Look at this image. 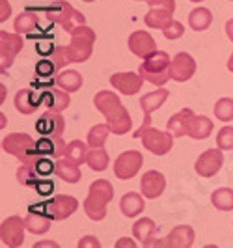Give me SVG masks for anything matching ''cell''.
<instances>
[{
  "instance_id": "cell-1",
  "label": "cell",
  "mask_w": 233,
  "mask_h": 248,
  "mask_svg": "<svg viewBox=\"0 0 233 248\" xmlns=\"http://www.w3.org/2000/svg\"><path fill=\"white\" fill-rule=\"evenodd\" d=\"M93 105L107 118V124L112 129V135H127L131 131L133 120L114 92H109V90L97 92L93 97Z\"/></svg>"
},
{
  "instance_id": "cell-2",
  "label": "cell",
  "mask_w": 233,
  "mask_h": 248,
  "mask_svg": "<svg viewBox=\"0 0 233 248\" xmlns=\"http://www.w3.org/2000/svg\"><path fill=\"white\" fill-rule=\"evenodd\" d=\"M114 198L112 183L107 179H97L90 185L88 198L84 200V213L92 220H103L107 217V205Z\"/></svg>"
},
{
  "instance_id": "cell-3",
  "label": "cell",
  "mask_w": 233,
  "mask_h": 248,
  "mask_svg": "<svg viewBox=\"0 0 233 248\" xmlns=\"http://www.w3.org/2000/svg\"><path fill=\"white\" fill-rule=\"evenodd\" d=\"M170 65H172V60H170L168 52L155 50L153 54L144 58V62L138 67V73L142 75V78L147 82H151L155 86H164L172 78L170 77Z\"/></svg>"
},
{
  "instance_id": "cell-4",
  "label": "cell",
  "mask_w": 233,
  "mask_h": 248,
  "mask_svg": "<svg viewBox=\"0 0 233 248\" xmlns=\"http://www.w3.org/2000/svg\"><path fill=\"white\" fill-rule=\"evenodd\" d=\"M2 149L4 153H10L17 157L21 164H36L43 155L37 153L36 142L26 133H12L2 140Z\"/></svg>"
},
{
  "instance_id": "cell-5",
  "label": "cell",
  "mask_w": 233,
  "mask_h": 248,
  "mask_svg": "<svg viewBox=\"0 0 233 248\" xmlns=\"http://www.w3.org/2000/svg\"><path fill=\"white\" fill-rule=\"evenodd\" d=\"M93 45H95V32L86 25L77 26L71 32V43L67 47V52L71 56V62L82 63L93 52Z\"/></svg>"
},
{
  "instance_id": "cell-6",
  "label": "cell",
  "mask_w": 233,
  "mask_h": 248,
  "mask_svg": "<svg viewBox=\"0 0 233 248\" xmlns=\"http://www.w3.org/2000/svg\"><path fill=\"white\" fill-rule=\"evenodd\" d=\"M47 19L52 23H58V25L65 30V32H73L77 26L86 25V17L80 12H77L73 6L65 0H56L49 10H47Z\"/></svg>"
},
{
  "instance_id": "cell-7",
  "label": "cell",
  "mask_w": 233,
  "mask_h": 248,
  "mask_svg": "<svg viewBox=\"0 0 233 248\" xmlns=\"http://www.w3.org/2000/svg\"><path fill=\"white\" fill-rule=\"evenodd\" d=\"M135 138H142L144 148L153 155H166L173 148V135L170 131H159L155 127H140L135 133Z\"/></svg>"
},
{
  "instance_id": "cell-8",
  "label": "cell",
  "mask_w": 233,
  "mask_h": 248,
  "mask_svg": "<svg viewBox=\"0 0 233 248\" xmlns=\"http://www.w3.org/2000/svg\"><path fill=\"white\" fill-rule=\"evenodd\" d=\"M142 162H144V157H142L140 151H136V149L123 151L114 162V174L118 179L127 181V179H131L138 174V170L142 168Z\"/></svg>"
},
{
  "instance_id": "cell-9",
  "label": "cell",
  "mask_w": 233,
  "mask_h": 248,
  "mask_svg": "<svg viewBox=\"0 0 233 248\" xmlns=\"http://www.w3.org/2000/svg\"><path fill=\"white\" fill-rule=\"evenodd\" d=\"M23 47H25V41L19 32L17 34H8L4 30L0 32V67H2V71H6L12 65L15 56L23 50Z\"/></svg>"
},
{
  "instance_id": "cell-10",
  "label": "cell",
  "mask_w": 233,
  "mask_h": 248,
  "mask_svg": "<svg viewBox=\"0 0 233 248\" xmlns=\"http://www.w3.org/2000/svg\"><path fill=\"white\" fill-rule=\"evenodd\" d=\"M45 215H49L52 220H63L71 217L78 209V200L73 196H54L52 200L45 202L41 205Z\"/></svg>"
},
{
  "instance_id": "cell-11",
  "label": "cell",
  "mask_w": 233,
  "mask_h": 248,
  "mask_svg": "<svg viewBox=\"0 0 233 248\" xmlns=\"http://www.w3.org/2000/svg\"><path fill=\"white\" fill-rule=\"evenodd\" d=\"M25 220L21 217H8L0 226V239L6 247L17 248L25 241Z\"/></svg>"
},
{
  "instance_id": "cell-12",
  "label": "cell",
  "mask_w": 233,
  "mask_h": 248,
  "mask_svg": "<svg viewBox=\"0 0 233 248\" xmlns=\"http://www.w3.org/2000/svg\"><path fill=\"white\" fill-rule=\"evenodd\" d=\"M194 230L190 226H177L170 232V235L160 239V241H151L149 247H164V248H188L194 245Z\"/></svg>"
},
{
  "instance_id": "cell-13",
  "label": "cell",
  "mask_w": 233,
  "mask_h": 248,
  "mask_svg": "<svg viewBox=\"0 0 233 248\" xmlns=\"http://www.w3.org/2000/svg\"><path fill=\"white\" fill-rule=\"evenodd\" d=\"M222 151L218 146L215 149H207V151H203L200 157H198L196 161V174L202 175V177H213V175H217L220 172L222 164H224V155H222Z\"/></svg>"
},
{
  "instance_id": "cell-14",
  "label": "cell",
  "mask_w": 233,
  "mask_h": 248,
  "mask_svg": "<svg viewBox=\"0 0 233 248\" xmlns=\"http://www.w3.org/2000/svg\"><path fill=\"white\" fill-rule=\"evenodd\" d=\"M196 73V62L190 54L186 52H177L173 56L172 65H170V77L175 82H186Z\"/></svg>"
},
{
  "instance_id": "cell-15",
  "label": "cell",
  "mask_w": 233,
  "mask_h": 248,
  "mask_svg": "<svg viewBox=\"0 0 233 248\" xmlns=\"http://www.w3.org/2000/svg\"><path fill=\"white\" fill-rule=\"evenodd\" d=\"M36 129L43 135V137L56 138L63 135V129H65V122L60 116V112L56 110H47L36 124Z\"/></svg>"
},
{
  "instance_id": "cell-16",
  "label": "cell",
  "mask_w": 233,
  "mask_h": 248,
  "mask_svg": "<svg viewBox=\"0 0 233 248\" xmlns=\"http://www.w3.org/2000/svg\"><path fill=\"white\" fill-rule=\"evenodd\" d=\"M129 50L138 56V58H147L149 54H153L157 50V43L155 39L151 37L149 32L146 30H138V32H133L131 37H129Z\"/></svg>"
},
{
  "instance_id": "cell-17",
  "label": "cell",
  "mask_w": 233,
  "mask_h": 248,
  "mask_svg": "<svg viewBox=\"0 0 233 248\" xmlns=\"http://www.w3.org/2000/svg\"><path fill=\"white\" fill-rule=\"evenodd\" d=\"M142 82H144L142 75L131 73V71H127V73H114L110 77L112 88H116L118 92H122L125 95H135V93H138L142 90Z\"/></svg>"
},
{
  "instance_id": "cell-18",
  "label": "cell",
  "mask_w": 233,
  "mask_h": 248,
  "mask_svg": "<svg viewBox=\"0 0 233 248\" xmlns=\"http://www.w3.org/2000/svg\"><path fill=\"white\" fill-rule=\"evenodd\" d=\"M50 218L49 215H45V211L41 209V205H30L28 207V215L25 217V226L30 233H36V235H43L47 233L50 228Z\"/></svg>"
},
{
  "instance_id": "cell-19",
  "label": "cell",
  "mask_w": 233,
  "mask_h": 248,
  "mask_svg": "<svg viewBox=\"0 0 233 248\" xmlns=\"http://www.w3.org/2000/svg\"><path fill=\"white\" fill-rule=\"evenodd\" d=\"M164 188H166V179L157 170H149L140 179V190H142V194L146 198H159L160 194L164 192Z\"/></svg>"
},
{
  "instance_id": "cell-20",
  "label": "cell",
  "mask_w": 233,
  "mask_h": 248,
  "mask_svg": "<svg viewBox=\"0 0 233 248\" xmlns=\"http://www.w3.org/2000/svg\"><path fill=\"white\" fill-rule=\"evenodd\" d=\"M168 97H170L168 90H155V92L146 93L140 99V107H142V112H144V124H142V127H149L151 125V112L160 108Z\"/></svg>"
},
{
  "instance_id": "cell-21",
  "label": "cell",
  "mask_w": 233,
  "mask_h": 248,
  "mask_svg": "<svg viewBox=\"0 0 233 248\" xmlns=\"http://www.w3.org/2000/svg\"><path fill=\"white\" fill-rule=\"evenodd\" d=\"M39 101L41 105L49 107L50 110L62 112L65 110L69 105H71V97H69V92L65 90H47L39 95Z\"/></svg>"
},
{
  "instance_id": "cell-22",
  "label": "cell",
  "mask_w": 233,
  "mask_h": 248,
  "mask_svg": "<svg viewBox=\"0 0 233 248\" xmlns=\"http://www.w3.org/2000/svg\"><path fill=\"white\" fill-rule=\"evenodd\" d=\"M194 118V112L190 108H183L177 114H173L172 118L168 120L166 124V129L172 133L173 137H186L188 135V127H190V122Z\"/></svg>"
},
{
  "instance_id": "cell-23",
  "label": "cell",
  "mask_w": 233,
  "mask_h": 248,
  "mask_svg": "<svg viewBox=\"0 0 233 248\" xmlns=\"http://www.w3.org/2000/svg\"><path fill=\"white\" fill-rule=\"evenodd\" d=\"M54 174L58 175L60 179H63L65 183H78L80 181V168H78V162L71 161L69 157H60L56 161V170Z\"/></svg>"
},
{
  "instance_id": "cell-24",
  "label": "cell",
  "mask_w": 233,
  "mask_h": 248,
  "mask_svg": "<svg viewBox=\"0 0 233 248\" xmlns=\"http://www.w3.org/2000/svg\"><path fill=\"white\" fill-rule=\"evenodd\" d=\"M13 103H15V108L21 112V114H25V116L34 114V112L37 110V107L41 105L39 97H36V95H34V92H32V90H28V88L19 90V92L15 93Z\"/></svg>"
},
{
  "instance_id": "cell-25",
  "label": "cell",
  "mask_w": 233,
  "mask_h": 248,
  "mask_svg": "<svg viewBox=\"0 0 233 248\" xmlns=\"http://www.w3.org/2000/svg\"><path fill=\"white\" fill-rule=\"evenodd\" d=\"M144 194H138V192H127L125 196L120 202V209L125 217L133 218V217H138L140 213L146 209V202H144Z\"/></svg>"
},
{
  "instance_id": "cell-26",
  "label": "cell",
  "mask_w": 233,
  "mask_h": 248,
  "mask_svg": "<svg viewBox=\"0 0 233 248\" xmlns=\"http://www.w3.org/2000/svg\"><path fill=\"white\" fill-rule=\"evenodd\" d=\"M172 15H173L172 10H166V8H149V12H147L146 17H144V23H146L149 28L164 30V28L173 21Z\"/></svg>"
},
{
  "instance_id": "cell-27",
  "label": "cell",
  "mask_w": 233,
  "mask_h": 248,
  "mask_svg": "<svg viewBox=\"0 0 233 248\" xmlns=\"http://www.w3.org/2000/svg\"><path fill=\"white\" fill-rule=\"evenodd\" d=\"M82 82H84L82 80V75L78 73V71H73V69H62L60 73L56 75V84L62 90L69 92V93L78 92L82 88Z\"/></svg>"
},
{
  "instance_id": "cell-28",
  "label": "cell",
  "mask_w": 233,
  "mask_h": 248,
  "mask_svg": "<svg viewBox=\"0 0 233 248\" xmlns=\"http://www.w3.org/2000/svg\"><path fill=\"white\" fill-rule=\"evenodd\" d=\"M155 230H157L155 222L151 218H147V217H144V218H140V220H136L133 224V235L142 243V247H149V243L153 241Z\"/></svg>"
},
{
  "instance_id": "cell-29",
  "label": "cell",
  "mask_w": 233,
  "mask_h": 248,
  "mask_svg": "<svg viewBox=\"0 0 233 248\" xmlns=\"http://www.w3.org/2000/svg\"><path fill=\"white\" fill-rule=\"evenodd\" d=\"M213 131V122L209 120L207 116H194L190 127H188V135L186 137L194 138V140H203L207 138Z\"/></svg>"
},
{
  "instance_id": "cell-30",
  "label": "cell",
  "mask_w": 233,
  "mask_h": 248,
  "mask_svg": "<svg viewBox=\"0 0 233 248\" xmlns=\"http://www.w3.org/2000/svg\"><path fill=\"white\" fill-rule=\"evenodd\" d=\"M213 23V15L209 12L207 8H196V10H192L190 15H188V26L192 28V30H196V32H203V30H207L209 26Z\"/></svg>"
},
{
  "instance_id": "cell-31",
  "label": "cell",
  "mask_w": 233,
  "mask_h": 248,
  "mask_svg": "<svg viewBox=\"0 0 233 248\" xmlns=\"http://www.w3.org/2000/svg\"><path fill=\"white\" fill-rule=\"evenodd\" d=\"M37 25H39V17H37L36 13L30 12V10L21 12L17 15V19H15V30L19 34H32L37 28Z\"/></svg>"
},
{
  "instance_id": "cell-32",
  "label": "cell",
  "mask_w": 233,
  "mask_h": 248,
  "mask_svg": "<svg viewBox=\"0 0 233 248\" xmlns=\"http://www.w3.org/2000/svg\"><path fill=\"white\" fill-rule=\"evenodd\" d=\"M211 203L218 209V211H232L233 209V190L228 186L217 188L211 194Z\"/></svg>"
},
{
  "instance_id": "cell-33",
  "label": "cell",
  "mask_w": 233,
  "mask_h": 248,
  "mask_svg": "<svg viewBox=\"0 0 233 248\" xmlns=\"http://www.w3.org/2000/svg\"><path fill=\"white\" fill-rule=\"evenodd\" d=\"M109 153L103 148H92L88 151L86 164L93 170V172H103L109 168Z\"/></svg>"
},
{
  "instance_id": "cell-34",
  "label": "cell",
  "mask_w": 233,
  "mask_h": 248,
  "mask_svg": "<svg viewBox=\"0 0 233 248\" xmlns=\"http://www.w3.org/2000/svg\"><path fill=\"white\" fill-rule=\"evenodd\" d=\"M112 133V129L107 125H93L88 133V146L90 148H103V144L107 142L109 135Z\"/></svg>"
},
{
  "instance_id": "cell-35",
  "label": "cell",
  "mask_w": 233,
  "mask_h": 248,
  "mask_svg": "<svg viewBox=\"0 0 233 248\" xmlns=\"http://www.w3.org/2000/svg\"><path fill=\"white\" fill-rule=\"evenodd\" d=\"M63 157H69L71 161L82 164V162H86V159H88V146L84 142H80V140H73V142L67 144Z\"/></svg>"
},
{
  "instance_id": "cell-36",
  "label": "cell",
  "mask_w": 233,
  "mask_h": 248,
  "mask_svg": "<svg viewBox=\"0 0 233 248\" xmlns=\"http://www.w3.org/2000/svg\"><path fill=\"white\" fill-rule=\"evenodd\" d=\"M37 172H36V164H23L19 170H17V181L21 185H28V186H36L39 183L37 179Z\"/></svg>"
},
{
  "instance_id": "cell-37",
  "label": "cell",
  "mask_w": 233,
  "mask_h": 248,
  "mask_svg": "<svg viewBox=\"0 0 233 248\" xmlns=\"http://www.w3.org/2000/svg\"><path fill=\"white\" fill-rule=\"evenodd\" d=\"M215 116L220 122H232L233 120V99L232 97H222L215 105Z\"/></svg>"
},
{
  "instance_id": "cell-38",
  "label": "cell",
  "mask_w": 233,
  "mask_h": 248,
  "mask_svg": "<svg viewBox=\"0 0 233 248\" xmlns=\"http://www.w3.org/2000/svg\"><path fill=\"white\" fill-rule=\"evenodd\" d=\"M50 60H52L56 69H62L67 63H71V56L67 52V47H56V49L50 52Z\"/></svg>"
},
{
  "instance_id": "cell-39",
  "label": "cell",
  "mask_w": 233,
  "mask_h": 248,
  "mask_svg": "<svg viewBox=\"0 0 233 248\" xmlns=\"http://www.w3.org/2000/svg\"><path fill=\"white\" fill-rule=\"evenodd\" d=\"M56 138H50V137L39 138L36 142L37 153L43 155V157H47V155H52V157H54V153H56Z\"/></svg>"
},
{
  "instance_id": "cell-40",
  "label": "cell",
  "mask_w": 233,
  "mask_h": 248,
  "mask_svg": "<svg viewBox=\"0 0 233 248\" xmlns=\"http://www.w3.org/2000/svg\"><path fill=\"white\" fill-rule=\"evenodd\" d=\"M217 146L220 149H233V127H222L218 131Z\"/></svg>"
},
{
  "instance_id": "cell-41",
  "label": "cell",
  "mask_w": 233,
  "mask_h": 248,
  "mask_svg": "<svg viewBox=\"0 0 233 248\" xmlns=\"http://www.w3.org/2000/svg\"><path fill=\"white\" fill-rule=\"evenodd\" d=\"M162 34H164L166 39H179L185 34V26L179 21H172L170 25L162 30Z\"/></svg>"
},
{
  "instance_id": "cell-42",
  "label": "cell",
  "mask_w": 233,
  "mask_h": 248,
  "mask_svg": "<svg viewBox=\"0 0 233 248\" xmlns=\"http://www.w3.org/2000/svg\"><path fill=\"white\" fill-rule=\"evenodd\" d=\"M54 170H56V162L52 164V162H50L49 159H45V157H41V159L36 162V172L39 175H49V174H52Z\"/></svg>"
},
{
  "instance_id": "cell-43",
  "label": "cell",
  "mask_w": 233,
  "mask_h": 248,
  "mask_svg": "<svg viewBox=\"0 0 233 248\" xmlns=\"http://www.w3.org/2000/svg\"><path fill=\"white\" fill-rule=\"evenodd\" d=\"M36 71H37V75L49 77V75H52L54 71H56V67H54L52 60H41V62L36 65Z\"/></svg>"
},
{
  "instance_id": "cell-44",
  "label": "cell",
  "mask_w": 233,
  "mask_h": 248,
  "mask_svg": "<svg viewBox=\"0 0 233 248\" xmlns=\"http://www.w3.org/2000/svg\"><path fill=\"white\" fill-rule=\"evenodd\" d=\"M149 4V8H166L175 12V0H144Z\"/></svg>"
},
{
  "instance_id": "cell-45",
  "label": "cell",
  "mask_w": 233,
  "mask_h": 248,
  "mask_svg": "<svg viewBox=\"0 0 233 248\" xmlns=\"http://www.w3.org/2000/svg\"><path fill=\"white\" fill-rule=\"evenodd\" d=\"M88 247L99 248V247H101V243H99L93 235H86V237H82V239L78 241V248H88Z\"/></svg>"
},
{
  "instance_id": "cell-46",
  "label": "cell",
  "mask_w": 233,
  "mask_h": 248,
  "mask_svg": "<svg viewBox=\"0 0 233 248\" xmlns=\"http://www.w3.org/2000/svg\"><path fill=\"white\" fill-rule=\"evenodd\" d=\"M37 192L39 194H43V196H47V194H52V190H54V185L50 183V181H39L36 185Z\"/></svg>"
},
{
  "instance_id": "cell-47",
  "label": "cell",
  "mask_w": 233,
  "mask_h": 248,
  "mask_svg": "<svg viewBox=\"0 0 233 248\" xmlns=\"http://www.w3.org/2000/svg\"><path fill=\"white\" fill-rule=\"evenodd\" d=\"M0 6H2V10H0V21L4 23V21L10 17V13H12V8H10L8 0H0Z\"/></svg>"
},
{
  "instance_id": "cell-48",
  "label": "cell",
  "mask_w": 233,
  "mask_h": 248,
  "mask_svg": "<svg viewBox=\"0 0 233 248\" xmlns=\"http://www.w3.org/2000/svg\"><path fill=\"white\" fill-rule=\"evenodd\" d=\"M116 247L118 248H123V247H129V248H135V241H131V239H127V237H123V239H120L118 243H116Z\"/></svg>"
},
{
  "instance_id": "cell-49",
  "label": "cell",
  "mask_w": 233,
  "mask_h": 248,
  "mask_svg": "<svg viewBox=\"0 0 233 248\" xmlns=\"http://www.w3.org/2000/svg\"><path fill=\"white\" fill-rule=\"evenodd\" d=\"M226 34H228V37L233 41V19H230V21L226 23Z\"/></svg>"
},
{
  "instance_id": "cell-50",
  "label": "cell",
  "mask_w": 233,
  "mask_h": 248,
  "mask_svg": "<svg viewBox=\"0 0 233 248\" xmlns=\"http://www.w3.org/2000/svg\"><path fill=\"white\" fill-rule=\"evenodd\" d=\"M37 247H58L56 243H36V248Z\"/></svg>"
},
{
  "instance_id": "cell-51",
  "label": "cell",
  "mask_w": 233,
  "mask_h": 248,
  "mask_svg": "<svg viewBox=\"0 0 233 248\" xmlns=\"http://www.w3.org/2000/svg\"><path fill=\"white\" fill-rule=\"evenodd\" d=\"M228 69L233 73V52H232V56H230V60H228Z\"/></svg>"
},
{
  "instance_id": "cell-52",
  "label": "cell",
  "mask_w": 233,
  "mask_h": 248,
  "mask_svg": "<svg viewBox=\"0 0 233 248\" xmlns=\"http://www.w3.org/2000/svg\"><path fill=\"white\" fill-rule=\"evenodd\" d=\"M190 2H202V0H190Z\"/></svg>"
},
{
  "instance_id": "cell-53",
  "label": "cell",
  "mask_w": 233,
  "mask_h": 248,
  "mask_svg": "<svg viewBox=\"0 0 233 248\" xmlns=\"http://www.w3.org/2000/svg\"><path fill=\"white\" fill-rule=\"evenodd\" d=\"M82 2H93V0H82Z\"/></svg>"
},
{
  "instance_id": "cell-54",
  "label": "cell",
  "mask_w": 233,
  "mask_h": 248,
  "mask_svg": "<svg viewBox=\"0 0 233 248\" xmlns=\"http://www.w3.org/2000/svg\"><path fill=\"white\" fill-rule=\"evenodd\" d=\"M232 2H233V0H232Z\"/></svg>"
}]
</instances>
